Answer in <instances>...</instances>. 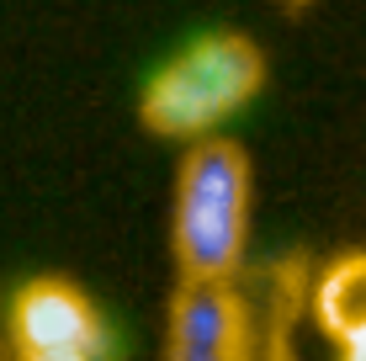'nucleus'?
<instances>
[{"label":"nucleus","mask_w":366,"mask_h":361,"mask_svg":"<svg viewBox=\"0 0 366 361\" xmlns=\"http://www.w3.org/2000/svg\"><path fill=\"white\" fill-rule=\"evenodd\" d=\"M308 308H313V325L324 330V340H330L340 356L366 351V250L335 255L330 266L313 277Z\"/></svg>","instance_id":"nucleus-5"},{"label":"nucleus","mask_w":366,"mask_h":361,"mask_svg":"<svg viewBox=\"0 0 366 361\" xmlns=\"http://www.w3.org/2000/svg\"><path fill=\"white\" fill-rule=\"evenodd\" d=\"M266 85V54L244 32H202L149 74L138 96V117L154 139H218L239 107H249Z\"/></svg>","instance_id":"nucleus-2"},{"label":"nucleus","mask_w":366,"mask_h":361,"mask_svg":"<svg viewBox=\"0 0 366 361\" xmlns=\"http://www.w3.org/2000/svg\"><path fill=\"white\" fill-rule=\"evenodd\" d=\"M287 308L260 319L239 282H181L165 314V361H287Z\"/></svg>","instance_id":"nucleus-3"},{"label":"nucleus","mask_w":366,"mask_h":361,"mask_svg":"<svg viewBox=\"0 0 366 361\" xmlns=\"http://www.w3.org/2000/svg\"><path fill=\"white\" fill-rule=\"evenodd\" d=\"M0 361H11V351H6V335H0Z\"/></svg>","instance_id":"nucleus-6"},{"label":"nucleus","mask_w":366,"mask_h":361,"mask_svg":"<svg viewBox=\"0 0 366 361\" xmlns=\"http://www.w3.org/2000/svg\"><path fill=\"white\" fill-rule=\"evenodd\" d=\"M340 361H366V351H356V356H340Z\"/></svg>","instance_id":"nucleus-7"},{"label":"nucleus","mask_w":366,"mask_h":361,"mask_svg":"<svg viewBox=\"0 0 366 361\" xmlns=\"http://www.w3.org/2000/svg\"><path fill=\"white\" fill-rule=\"evenodd\" d=\"M255 170L234 139H202L175 170L170 250L181 282H239L249 255Z\"/></svg>","instance_id":"nucleus-1"},{"label":"nucleus","mask_w":366,"mask_h":361,"mask_svg":"<svg viewBox=\"0 0 366 361\" xmlns=\"http://www.w3.org/2000/svg\"><path fill=\"white\" fill-rule=\"evenodd\" d=\"M6 351L11 361H112V325L96 297L69 277L21 282L6 308Z\"/></svg>","instance_id":"nucleus-4"}]
</instances>
